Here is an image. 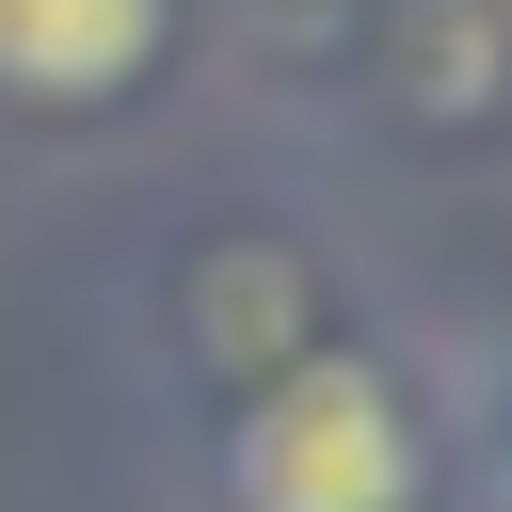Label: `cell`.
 Instances as JSON below:
<instances>
[{"label":"cell","mask_w":512,"mask_h":512,"mask_svg":"<svg viewBox=\"0 0 512 512\" xmlns=\"http://www.w3.org/2000/svg\"><path fill=\"white\" fill-rule=\"evenodd\" d=\"M224 496H240V512H400V496H416V416H400V384L352 368V352L272 368L256 416H240V448H224Z\"/></svg>","instance_id":"6da1fadb"},{"label":"cell","mask_w":512,"mask_h":512,"mask_svg":"<svg viewBox=\"0 0 512 512\" xmlns=\"http://www.w3.org/2000/svg\"><path fill=\"white\" fill-rule=\"evenodd\" d=\"M160 64V0H0V96H128Z\"/></svg>","instance_id":"7a4b0ae2"},{"label":"cell","mask_w":512,"mask_h":512,"mask_svg":"<svg viewBox=\"0 0 512 512\" xmlns=\"http://www.w3.org/2000/svg\"><path fill=\"white\" fill-rule=\"evenodd\" d=\"M496 496H512V480H496Z\"/></svg>","instance_id":"3957f363"}]
</instances>
